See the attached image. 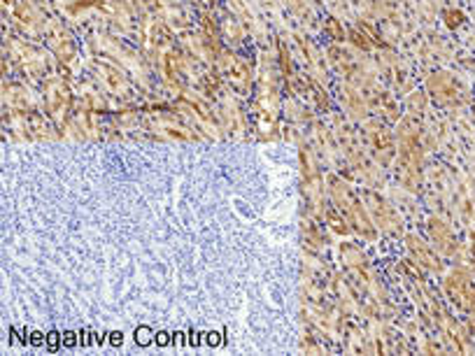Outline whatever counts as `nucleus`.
Wrapping results in <instances>:
<instances>
[{"mask_svg": "<svg viewBox=\"0 0 475 356\" xmlns=\"http://www.w3.org/2000/svg\"><path fill=\"white\" fill-rule=\"evenodd\" d=\"M326 31L331 33V37H333V40H343V37H345L343 28H340V24H338L336 19H328V21H326Z\"/></svg>", "mask_w": 475, "mask_h": 356, "instance_id": "nucleus-1", "label": "nucleus"}]
</instances>
